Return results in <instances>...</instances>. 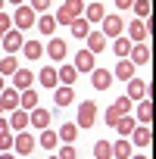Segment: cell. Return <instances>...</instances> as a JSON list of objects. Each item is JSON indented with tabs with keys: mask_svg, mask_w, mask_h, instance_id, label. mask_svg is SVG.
Here are the masks:
<instances>
[{
	"mask_svg": "<svg viewBox=\"0 0 156 159\" xmlns=\"http://www.w3.org/2000/svg\"><path fill=\"white\" fill-rule=\"evenodd\" d=\"M81 13H85V0H66L53 19H56V25H69L75 19H81Z\"/></svg>",
	"mask_w": 156,
	"mask_h": 159,
	"instance_id": "6da1fadb",
	"label": "cell"
},
{
	"mask_svg": "<svg viewBox=\"0 0 156 159\" xmlns=\"http://www.w3.org/2000/svg\"><path fill=\"white\" fill-rule=\"evenodd\" d=\"M100 25H103V31H100L103 38H119V34L125 31V22H122V16H116V13H106Z\"/></svg>",
	"mask_w": 156,
	"mask_h": 159,
	"instance_id": "7a4b0ae2",
	"label": "cell"
},
{
	"mask_svg": "<svg viewBox=\"0 0 156 159\" xmlns=\"http://www.w3.org/2000/svg\"><path fill=\"white\" fill-rule=\"evenodd\" d=\"M38 22V13L31 10V7H19L16 13H13V25L19 28V31H25V28H31Z\"/></svg>",
	"mask_w": 156,
	"mask_h": 159,
	"instance_id": "3957f363",
	"label": "cell"
},
{
	"mask_svg": "<svg viewBox=\"0 0 156 159\" xmlns=\"http://www.w3.org/2000/svg\"><path fill=\"white\" fill-rule=\"evenodd\" d=\"M128 112H131V100H128V97H119V100L106 109V122H109V125H116V122H119L122 116H128Z\"/></svg>",
	"mask_w": 156,
	"mask_h": 159,
	"instance_id": "277c9868",
	"label": "cell"
},
{
	"mask_svg": "<svg viewBox=\"0 0 156 159\" xmlns=\"http://www.w3.org/2000/svg\"><path fill=\"white\" fill-rule=\"evenodd\" d=\"M94 122H97V106L88 100V103H81L78 106V128H94Z\"/></svg>",
	"mask_w": 156,
	"mask_h": 159,
	"instance_id": "5b68a950",
	"label": "cell"
},
{
	"mask_svg": "<svg viewBox=\"0 0 156 159\" xmlns=\"http://www.w3.org/2000/svg\"><path fill=\"white\" fill-rule=\"evenodd\" d=\"M0 44H3V50L13 56L16 50H22V44H25V38H22V31L19 28H10L7 34H3V41H0Z\"/></svg>",
	"mask_w": 156,
	"mask_h": 159,
	"instance_id": "8992f818",
	"label": "cell"
},
{
	"mask_svg": "<svg viewBox=\"0 0 156 159\" xmlns=\"http://www.w3.org/2000/svg\"><path fill=\"white\" fill-rule=\"evenodd\" d=\"M128 62H131V66H150V47H147V41H144V44H131Z\"/></svg>",
	"mask_w": 156,
	"mask_h": 159,
	"instance_id": "52a82bcc",
	"label": "cell"
},
{
	"mask_svg": "<svg viewBox=\"0 0 156 159\" xmlns=\"http://www.w3.org/2000/svg\"><path fill=\"white\" fill-rule=\"evenodd\" d=\"M128 100H144V97H150V84L147 81H140V78H131L128 81V94H125Z\"/></svg>",
	"mask_w": 156,
	"mask_h": 159,
	"instance_id": "ba28073f",
	"label": "cell"
},
{
	"mask_svg": "<svg viewBox=\"0 0 156 159\" xmlns=\"http://www.w3.org/2000/svg\"><path fill=\"white\" fill-rule=\"evenodd\" d=\"M13 147L19 150V156H28V153H31V150L38 147V140H34L31 134H25V131H19V134L13 137Z\"/></svg>",
	"mask_w": 156,
	"mask_h": 159,
	"instance_id": "9c48e42d",
	"label": "cell"
},
{
	"mask_svg": "<svg viewBox=\"0 0 156 159\" xmlns=\"http://www.w3.org/2000/svg\"><path fill=\"white\" fill-rule=\"evenodd\" d=\"M31 81H34V75H31L28 69H16V72H13V84H10V88H16V91L22 94V91L31 88Z\"/></svg>",
	"mask_w": 156,
	"mask_h": 159,
	"instance_id": "30bf717a",
	"label": "cell"
},
{
	"mask_svg": "<svg viewBox=\"0 0 156 159\" xmlns=\"http://www.w3.org/2000/svg\"><path fill=\"white\" fill-rule=\"evenodd\" d=\"M91 84H94L97 91L112 88V72H109V69H94V72H91Z\"/></svg>",
	"mask_w": 156,
	"mask_h": 159,
	"instance_id": "8fae6325",
	"label": "cell"
},
{
	"mask_svg": "<svg viewBox=\"0 0 156 159\" xmlns=\"http://www.w3.org/2000/svg\"><path fill=\"white\" fill-rule=\"evenodd\" d=\"M72 66H75V72H94V53L91 50H78Z\"/></svg>",
	"mask_w": 156,
	"mask_h": 159,
	"instance_id": "7c38bea8",
	"label": "cell"
},
{
	"mask_svg": "<svg viewBox=\"0 0 156 159\" xmlns=\"http://www.w3.org/2000/svg\"><path fill=\"white\" fill-rule=\"evenodd\" d=\"M85 19H88V25H94V22H103V16H106V10L97 3V0H91V3L85 7V13H81Z\"/></svg>",
	"mask_w": 156,
	"mask_h": 159,
	"instance_id": "4fadbf2b",
	"label": "cell"
},
{
	"mask_svg": "<svg viewBox=\"0 0 156 159\" xmlns=\"http://www.w3.org/2000/svg\"><path fill=\"white\" fill-rule=\"evenodd\" d=\"M128 41H131V44H144V41H147V25H144L140 19H134V22L128 25Z\"/></svg>",
	"mask_w": 156,
	"mask_h": 159,
	"instance_id": "5bb4252c",
	"label": "cell"
},
{
	"mask_svg": "<svg viewBox=\"0 0 156 159\" xmlns=\"http://www.w3.org/2000/svg\"><path fill=\"white\" fill-rule=\"evenodd\" d=\"M75 78H78L75 66H69V62H66V66H59V69H56V81H59L62 88H72V81H75Z\"/></svg>",
	"mask_w": 156,
	"mask_h": 159,
	"instance_id": "9a60e30c",
	"label": "cell"
},
{
	"mask_svg": "<svg viewBox=\"0 0 156 159\" xmlns=\"http://www.w3.org/2000/svg\"><path fill=\"white\" fill-rule=\"evenodd\" d=\"M85 41H88V47H85V50H91V53H103V50H106V38H103L100 31H88V38H85Z\"/></svg>",
	"mask_w": 156,
	"mask_h": 159,
	"instance_id": "2e32d148",
	"label": "cell"
},
{
	"mask_svg": "<svg viewBox=\"0 0 156 159\" xmlns=\"http://www.w3.org/2000/svg\"><path fill=\"white\" fill-rule=\"evenodd\" d=\"M112 53H116V59H128V53H131V41H128L125 34L112 38Z\"/></svg>",
	"mask_w": 156,
	"mask_h": 159,
	"instance_id": "e0dca14e",
	"label": "cell"
},
{
	"mask_svg": "<svg viewBox=\"0 0 156 159\" xmlns=\"http://www.w3.org/2000/svg\"><path fill=\"white\" fill-rule=\"evenodd\" d=\"M28 125H34V128H47L50 125V109H31L28 112Z\"/></svg>",
	"mask_w": 156,
	"mask_h": 159,
	"instance_id": "ac0fdd59",
	"label": "cell"
},
{
	"mask_svg": "<svg viewBox=\"0 0 156 159\" xmlns=\"http://www.w3.org/2000/svg\"><path fill=\"white\" fill-rule=\"evenodd\" d=\"M131 137H134V143H137L140 150H147V147L153 143V134H150V128H144V125H134Z\"/></svg>",
	"mask_w": 156,
	"mask_h": 159,
	"instance_id": "d6986e66",
	"label": "cell"
},
{
	"mask_svg": "<svg viewBox=\"0 0 156 159\" xmlns=\"http://www.w3.org/2000/svg\"><path fill=\"white\" fill-rule=\"evenodd\" d=\"M0 103H3V109H19V91L16 88H3L0 91Z\"/></svg>",
	"mask_w": 156,
	"mask_h": 159,
	"instance_id": "ffe728a7",
	"label": "cell"
},
{
	"mask_svg": "<svg viewBox=\"0 0 156 159\" xmlns=\"http://www.w3.org/2000/svg\"><path fill=\"white\" fill-rule=\"evenodd\" d=\"M47 56H50V59H66V41H62V38H50Z\"/></svg>",
	"mask_w": 156,
	"mask_h": 159,
	"instance_id": "44dd1931",
	"label": "cell"
},
{
	"mask_svg": "<svg viewBox=\"0 0 156 159\" xmlns=\"http://www.w3.org/2000/svg\"><path fill=\"white\" fill-rule=\"evenodd\" d=\"M150 119H153V103H150V97H144L140 106H137V122L144 128H150Z\"/></svg>",
	"mask_w": 156,
	"mask_h": 159,
	"instance_id": "7402d4cb",
	"label": "cell"
},
{
	"mask_svg": "<svg viewBox=\"0 0 156 159\" xmlns=\"http://www.w3.org/2000/svg\"><path fill=\"white\" fill-rule=\"evenodd\" d=\"M112 78H122V81H131V78H134V66H131L128 59H119V62H116V72H112Z\"/></svg>",
	"mask_w": 156,
	"mask_h": 159,
	"instance_id": "603a6c76",
	"label": "cell"
},
{
	"mask_svg": "<svg viewBox=\"0 0 156 159\" xmlns=\"http://www.w3.org/2000/svg\"><path fill=\"white\" fill-rule=\"evenodd\" d=\"M56 137H59L62 143H75V137H78V125H75V122H66V125L56 131Z\"/></svg>",
	"mask_w": 156,
	"mask_h": 159,
	"instance_id": "cb8c5ba5",
	"label": "cell"
},
{
	"mask_svg": "<svg viewBox=\"0 0 156 159\" xmlns=\"http://www.w3.org/2000/svg\"><path fill=\"white\" fill-rule=\"evenodd\" d=\"M19 109H38V91H22L19 94Z\"/></svg>",
	"mask_w": 156,
	"mask_h": 159,
	"instance_id": "d4e9b609",
	"label": "cell"
},
{
	"mask_svg": "<svg viewBox=\"0 0 156 159\" xmlns=\"http://www.w3.org/2000/svg\"><path fill=\"white\" fill-rule=\"evenodd\" d=\"M10 128L25 131V128H28V112H25V109H13V116H10Z\"/></svg>",
	"mask_w": 156,
	"mask_h": 159,
	"instance_id": "484cf974",
	"label": "cell"
},
{
	"mask_svg": "<svg viewBox=\"0 0 156 159\" xmlns=\"http://www.w3.org/2000/svg\"><path fill=\"white\" fill-rule=\"evenodd\" d=\"M112 159H131V143H128L125 137H119V140L112 143Z\"/></svg>",
	"mask_w": 156,
	"mask_h": 159,
	"instance_id": "4316f807",
	"label": "cell"
},
{
	"mask_svg": "<svg viewBox=\"0 0 156 159\" xmlns=\"http://www.w3.org/2000/svg\"><path fill=\"white\" fill-rule=\"evenodd\" d=\"M131 10L137 13V19H140V22H147V19H150V10H153V7H150V0H131Z\"/></svg>",
	"mask_w": 156,
	"mask_h": 159,
	"instance_id": "83f0119b",
	"label": "cell"
},
{
	"mask_svg": "<svg viewBox=\"0 0 156 159\" xmlns=\"http://www.w3.org/2000/svg\"><path fill=\"white\" fill-rule=\"evenodd\" d=\"M38 78H41V84H44V88H56V84H59V81H56V69H53V66H44Z\"/></svg>",
	"mask_w": 156,
	"mask_h": 159,
	"instance_id": "f1b7e54d",
	"label": "cell"
},
{
	"mask_svg": "<svg viewBox=\"0 0 156 159\" xmlns=\"http://www.w3.org/2000/svg\"><path fill=\"white\" fill-rule=\"evenodd\" d=\"M34 25H38V31H41V34H53V31H56V19H53V16H47V13H44Z\"/></svg>",
	"mask_w": 156,
	"mask_h": 159,
	"instance_id": "f546056e",
	"label": "cell"
},
{
	"mask_svg": "<svg viewBox=\"0 0 156 159\" xmlns=\"http://www.w3.org/2000/svg\"><path fill=\"white\" fill-rule=\"evenodd\" d=\"M22 50H25V56H28V59H41V56H44L41 41H25V44H22Z\"/></svg>",
	"mask_w": 156,
	"mask_h": 159,
	"instance_id": "4dcf8cb0",
	"label": "cell"
},
{
	"mask_svg": "<svg viewBox=\"0 0 156 159\" xmlns=\"http://www.w3.org/2000/svg\"><path fill=\"white\" fill-rule=\"evenodd\" d=\"M56 106H69V103H75V91L72 88H56Z\"/></svg>",
	"mask_w": 156,
	"mask_h": 159,
	"instance_id": "1f68e13d",
	"label": "cell"
},
{
	"mask_svg": "<svg viewBox=\"0 0 156 159\" xmlns=\"http://www.w3.org/2000/svg\"><path fill=\"white\" fill-rule=\"evenodd\" d=\"M94 159H112V143L109 140H97L94 143Z\"/></svg>",
	"mask_w": 156,
	"mask_h": 159,
	"instance_id": "d6a6232c",
	"label": "cell"
},
{
	"mask_svg": "<svg viewBox=\"0 0 156 159\" xmlns=\"http://www.w3.org/2000/svg\"><path fill=\"white\" fill-rule=\"evenodd\" d=\"M69 28H72L75 38H88V31H91V25H88L85 16H81V19H75V22H69Z\"/></svg>",
	"mask_w": 156,
	"mask_h": 159,
	"instance_id": "836d02e7",
	"label": "cell"
},
{
	"mask_svg": "<svg viewBox=\"0 0 156 159\" xmlns=\"http://www.w3.org/2000/svg\"><path fill=\"white\" fill-rule=\"evenodd\" d=\"M44 150H56V143H59V137H56V131H47L44 128V134H41V140H38Z\"/></svg>",
	"mask_w": 156,
	"mask_h": 159,
	"instance_id": "e575fe53",
	"label": "cell"
},
{
	"mask_svg": "<svg viewBox=\"0 0 156 159\" xmlns=\"http://www.w3.org/2000/svg\"><path fill=\"white\" fill-rule=\"evenodd\" d=\"M134 125H137V122H134L131 116H122V119H119L112 128H119V134H131V131H134Z\"/></svg>",
	"mask_w": 156,
	"mask_h": 159,
	"instance_id": "d590c367",
	"label": "cell"
},
{
	"mask_svg": "<svg viewBox=\"0 0 156 159\" xmlns=\"http://www.w3.org/2000/svg\"><path fill=\"white\" fill-rule=\"evenodd\" d=\"M19 69V62L13 59V56H7V59H0V78H3V75H13Z\"/></svg>",
	"mask_w": 156,
	"mask_h": 159,
	"instance_id": "8d00e7d4",
	"label": "cell"
},
{
	"mask_svg": "<svg viewBox=\"0 0 156 159\" xmlns=\"http://www.w3.org/2000/svg\"><path fill=\"white\" fill-rule=\"evenodd\" d=\"M56 159H78V153H75V147H72V143H62V147H59V153H56Z\"/></svg>",
	"mask_w": 156,
	"mask_h": 159,
	"instance_id": "74e56055",
	"label": "cell"
},
{
	"mask_svg": "<svg viewBox=\"0 0 156 159\" xmlns=\"http://www.w3.org/2000/svg\"><path fill=\"white\" fill-rule=\"evenodd\" d=\"M13 28V16H7V13H0V41H3V34Z\"/></svg>",
	"mask_w": 156,
	"mask_h": 159,
	"instance_id": "f35d334b",
	"label": "cell"
},
{
	"mask_svg": "<svg viewBox=\"0 0 156 159\" xmlns=\"http://www.w3.org/2000/svg\"><path fill=\"white\" fill-rule=\"evenodd\" d=\"M13 137H16V134H10V131H7V134H0V153H7V150L13 147Z\"/></svg>",
	"mask_w": 156,
	"mask_h": 159,
	"instance_id": "ab89813d",
	"label": "cell"
},
{
	"mask_svg": "<svg viewBox=\"0 0 156 159\" xmlns=\"http://www.w3.org/2000/svg\"><path fill=\"white\" fill-rule=\"evenodd\" d=\"M28 7H31L34 13H44V10L50 7V0H31V3H28Z\"/></svg>",
	"mask_w": 156,
	"mask_h": 159,
	"instance_id": "60d3db41",
	"label": "cell"
},
{
	"mask_svg": "<svg viewBox=\"0 0 156 159\" xmlns=\"http://www.w3.org/2000/svg\"><path fill=\"white\" fill-rule=\"evenodd\" d=\"M7 131H10V122H7L3 116H0V134H7Z\"/></svg>",
	"mask_w": 156,
	"mask_h": 159,
	"instance_id": "b9f144b4",
	"label": "cell"
},
{
	"mask_svg": "<svg viewBox=\"0 0 156 159\" xmlns=\"http://www.w3.org/2000/svg\"><path fill=\"white\" fill-rule=\"evenodd\" d=\"M116 7L119 10H131V0H116Z\"/></svg>",
	"mask_w": 156,
	"mask_h": 159,
	"instance_id": "7bdbcfd3",
	"label": "cell"
},
{
	"mask_svg": "<svg viewBox=\"0 0 156 159\" xmlns=\"http://www.w3.org/2000/svg\"><path fill=\"white\" fill-rule=\"evenodd\" d=\"M0 159H16V156L13 153H0Z\"/></svg>",
	"mask_w": 156,
	"mask_h": 159,
	"instance_id": "ee69618b",
	"label": "cell"
},
{
	"mask_svg": "<svg viewBox=\"0 0 156 159\" xmlns=\"http://www.w3.org/2000/svg\"><path fill=\"white\" fill-rule=\"evenodd\" d=\"M3 88H7V81H3V78H0V91H3Z\"/></svg>",
	"mask_w": 156,
	"mask_h": 159,
	"instance_id": "f6af8a7d",
	"label": "cell"
},
{
	"mask_svg": "<svg viewBox=\"0 0 156 159\" xmlns=\"http://www.w3.org/2000/svg\"><path fill=\"white\" fill-rule=\"evenodd\" d=\"M10 3H16V7H22V0H10Z\"/></svg>",
	"mask_w": 156,
	"mask_h": 159,
	"instance_id": "bcb514c9",
	"label": "cell"
},
{
	"mask_svg": "<svg viewBox=\"0 0 156 159\" xmlns=\"http://www.w3.org/2000/svg\"><path fill=\"white\" fill-rule=\"evenodd\" d=\"M131 159H147V156H144V153H140V156H131Z\"/></svg>",
	"mask_w": 156,
	"mask_h": 159,
	"instance_id": "7dc6e473",
	"label": "cell"
},
{
	"mask_svg": "<svg viewBox=\"0 0 156 159\" xmlns=\"http://www.w3.org/2000/svg\"><path fill=\"white\" fill-rule=\"evenodd\" d=\"M3 112H7V109H3V103H0V116H3Z\"/></svg>",
	"mask_w": 156,
	"mask_h": 159,
	"instance_id": "c3c4849f",
	"label": "cell"
},
{
	"mask_svg": "<svg viewBox=\"0 0 156 159\" xmlns=\"http://www.w3.org/2000/svg\"><path fill=\"white\" fill-rule=\"evenodd\" d=\"M3 3H7V0H0V10H3Z\"/></svg>",
	"mask_w": 156,
	"mask_h": 159,
	"instance_id": "681fc988",
	"label": "cell"
},
{
	"mask_svg": "<svg viewBox=\"0 0 156 159\" xmlns=\"http://www.w3.org/2000/svg\"><path fill=\"white\" fill-rule=\"evenodd\" d=\"M50 159H56V156H50Z\"/></svg>",
	"mask_w": 156,
	"mask_h": 159,
	"instance_id": "f907efd6",
	"label": "cell"
}]
</instances>
